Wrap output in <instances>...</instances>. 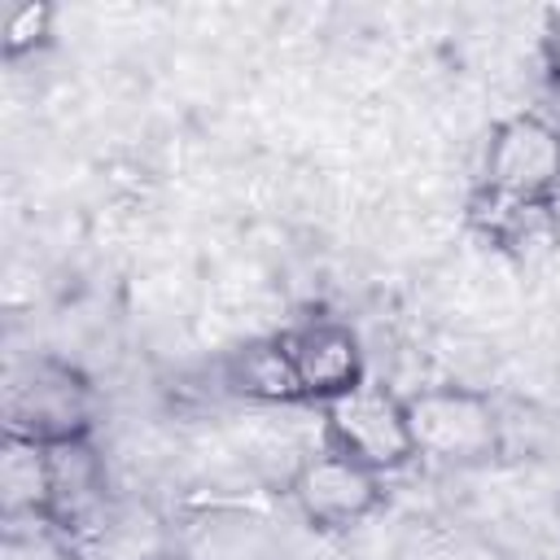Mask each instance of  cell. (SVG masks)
<instances>
[{
	"label": "cell",
	"mask_w": 560,
	"mask_h": 560,
	"mask_svg": "<svg viewBox=\"0 0 560 560\" xmlns=\"http://www.w3.org/2000/svg\"><path fill=\"white\" fill-rule=\"evenodd\" d=\"M105 503V468L88 438L48 446V521L79 538Z\"/></svg>",
	"instance_id": "52a82bcc"
},
{
	"label": "cell",
	"mask_w": 560,
	"mask_h": 560,
	"mask_svg": "<svg viewBox=\"0 0 560 560\" xmlns=\"http://www.w3.org/2000/svg\"><path fill=\"white\" fill-rule=\"evenodd\" d=\"M284 337V350H289V363L298 372V385H302V398L306 402H328L346 389H354L363 381V350H359V337L350 324L341 319H306Z\"/></svg>",
	"instance_id": "8992f818"
},
{
	"label": "cell",
	"mask_w": 560,
	"mask_h": 560,
	"mask_svg": "<svg viewBox=\"0 0 560 560\" xmlns=\"http://www.w3.org/2000/svg\"><path fill=\"white\" fill-rule=\"evenodd\" d=\"M0 560H79V547L52 521H4Z\"/></svg>",
	"instance_id": "8fae6325"
},
{
	"label": "cell",
	"mask_w": 560,
	"mask_h": 560,
	"mask_svg": "<svg viewBox=\"0 0 560 560\" xmlns=\"http://www.w3.org/2000/svg\"><path fill=\"white\" fill-rule=\"evenodd\" d=\"M232 385L245 394V398H262V402H302V385H298V372L289 363V350H284V337H267V341H249L232 354V368H228Z\"/></svg>",
	"instance_id": "30bf717a"
},
{
	"label": "cell",
	"mask_w": 560,
	"mask_h": 560,
	"mask_svg": "<svg viewBox=\"0 0 560 560\" xmlns=\"http://www.w3.org/2000/svg\"><path fill=\"white\" fill-rule=\"evenodd\" d=\"M289 499L306 525L350 529L381 508L385 490H381V472H372L337 451H319L298 464V472L289 481Z\"/></svg>",
	"instance_id": "5b68a950"
},
{
	"label": "cell",
	"mask_w": 560,
	"mask_h": 560,
	"mask_svg": "<svg viewBox=\"0 0 560 560\" xmlns=\"http://www.w3.org/2000/svg\"><path fill=\"white\" fill-rule=\"evenodd\" d=\"M324 438H328V451L372 472H394L416 459L402 398L372 381H359L354 389L324 402Z\"/></svg>",
	"instance_id": "277c9868"
},
{
	"label": "cell",
	"mask_w": 560,
	"mask_h": 560,
	"mask_svg": "<svg viewBox=\"0 0 560 560\" xmlns=\"http://www.w3.org/2000/svg\"><path fill=\"white\" fill-rule=\"evenodd\" d=\"M481 175L499 219L547 210L560 188V131L538 114L503 118L490 131Z\"/></svg>",
	"instance_id": "7a4b0ae2"
},
{
	"label": "cell",
	"mask_w": 560,
	"mask_h": 560,
	"mask_svg": "<svg viewBox=\"0 0 560 560\" xmlns=\"http://www.w3.org/2000/svg\"><path fill=\"white\" fill-rule=\"evenodd\" d=\"M52 31V9L35 4V0H18V4H0V52L9 61H18L22 52H35Z\"/></svg>",
	"instance_id": "7c38bea8"
},
{
	"label": "cell",
	"mask_w": 560,
	"mask_h": 560,
	"mask_svg": "<svg viewBox=\"0 0 560 560\" xmlns=\"http://www.w3.org/2000/svg\"><path fill=\"white\" fill-rule=\"evenodd\" d=\"M153 560H184V556H153Z\"/></svg>",
	"instance_id": "4fadbf2b"
},
{
	"label": "cell",
	"mask_w": 560,
	"mask_h": 560,
	"mask_svg": "<svg viewBox=\"0 0 560 560\" xmlns=\"http://www.w3.org/2000/svg\"><path fill=\"white\" fill-rule=\"evenodd\" d=\"M267 556H271V534L249 512L219 508L188 525L184 560H267Z\"/></svg>",
	"instance_id": "9c48e42d"
},
{
	"label": "cell",
	"mask_w": 560,
	"mask_h": 560,
	"mask_svg": "<svg viewBox=\"0 0 560 560\" xmlns=\"http://www.w3.org/2000/svg\"><path fill=\"white\" fill-rule=\"evenodd\" d=\"M96 394L79 368L52 354L13 359L4 372V433L61 446L92 433Z\"/></svg>",
	"instance_id": "6da1fadb"
},
{
	"label": "cell",
	"mask_w": 560,
	"mask_h": 560,
	"mask_svg": "<svg viewBox=\"0 0 560 560\" xmlns=\"http://www.w3.org/2000/svg\"><path fill=\"white\" fill-rule=\"evenodd\" d=\"M402 407H407V433H411L416 459L472 468L494 459L503 446L494 402L468 385H429L407 394Z\"/></svg>",
	"instance_id": "3957f363"
},
{
	"label": "cell",
	"mask_w": 560,
	"mask_h": 560,
	"mask_svg": "<svg viewBox=\"0 0 560 560\" xmlns=\"http://www.w3.org/2000/svg\"><path fill=\"white\" fill-rule=\"evenodd\" d=\"M0 512L4 521H48V446L44 442L4 433Z\"/></svg>",
	"instance_id": "ba28073f"
}]
</instances>
